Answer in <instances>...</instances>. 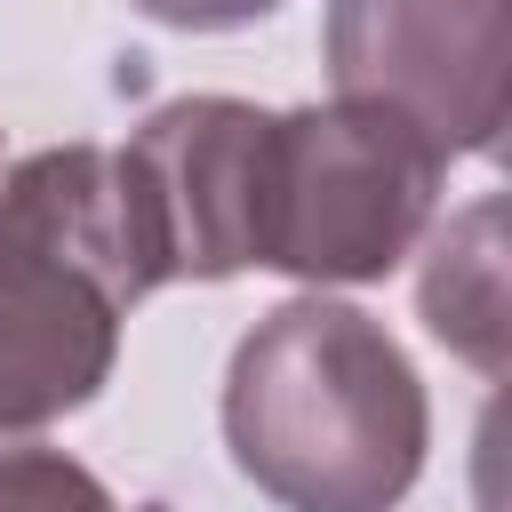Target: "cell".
Listing matches in <instances>:
<instances>
[{"label": "cell", "instance_id": "obj_3", "mask_svg": "<svg viewBox=\"0 0 512 512\" xmlns=\"http://www.w3.org/2000/svg\"><path fill=\"white\" fill-rule=\"evenodd\" d=\"M440 176L448 160H432L384 112H360L336 96L272 112L256 272H288L312 288L392 280L432 232Z\"/></svg>", "mask_w": 512, "mask_h": 512}, {"label": "cell", "instance_id": "obj_4", "mask_svg": "<svg viewBox=\"0 0 512 512\" xmlns=\"http://www.w3.org/2000/svg\"><path fill=\"white\" fill-rule=\"evenodd\" d=\"M264 136L272 112L248 96H176L144 112L120 152H104L120 248L144 296L168 280L256 272Z\"/></svg>", "mask_w": 512, "mask_h": 512}, {"label": "cell", "instance_id": "obj_7", "mask_svg": "<svg viewBox=\"0 0 512 512\" xmlns=\"http://www.w3.org/2000/svg\"><path fill=\"white\" fill-rule=\"evenodd\" d=\"M0 512H128L80 456L40 440H0Z\"/></svg>", "mask_w": 512, "mask_h": 512}, {"label": "cell", "instance_id": "obj_2", "mask_svg": "<svg viewBox=\"0 0 512 512\" xmlns=\"http://www.w3.org/2000/svg\"><path fill=\"white\" fill-rule=\"evenodd\" d=\"M128 304H144L104 144H48L0 176V440L80 416L112 368Z\"/></svg>", "mask_w": 512, "mask_h": 512}, {"label": "cell", "instance_id": "obj_6", "mask_svg": "<svg viewBox=\"0 0 512 512\" xmlns=\"http://www.w3.org/2000/svg\"><path fill=\"white\" fill-rule=\"evenodd\" d=\"M424 240H432L424 272H416L424 328L480 376H504V336H512V320H504V200L480 192Z\"/></svg>", "mask_w": 512, "mask_h": 512}, {"label": "cell", "instance_id": "obj_8", "mask_svg": "<svg viewBox=\"0 0 512 512\" xmlns=\"http://www.w3.org/2000/svg\"><path fill=\"white\" fill-rule=\"evenodd\" d=\"M128 8H144L168 32H240V24H264L280 0H128Z\"/></svg>", "mask_w": 512, "mask_h": 512}, {"label": "cell", "instance_id": "obj_9", "mask_svg": "<svg viewBox=\"0 0 512 512\" xmlns=\"http://www.w3.org/2000/svg\"><path fill=\"white\" fill-rule=\"evenodd\" d=\"M0 176H8V144H0Z\"/></svg>", "mask_w": 512, "mask_h": 512}, {"label": "cell", "instance_id": "obj_1", "mask_svg": "<svg viewBox=\"0 0 512 512\" xmlns=\"http://www.w3.org/2000/svg\"><path fill=\"white\" fill-rule=\"evenodd\" d=\"M224 448L280 512H400L424 480L432 400L384 320L312 288L232 344Z\"/></svg>", "mask_w": 512, "mask_h": 512}, {"label": "cell", "instance_id": "obj_5", "mask_svg": "<svg viewBox=\"0 0 512 512\" xmlns=\"http://www.w3.org/2000/svg\"><path fill=\"white\" fill-rule=\"evenodd\" d=\"M336 104L384 112L432 160H488L512 112V0H328Z\"/></svg>", "mask_w": 512, "mask_h": 512}]
</instances>
